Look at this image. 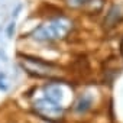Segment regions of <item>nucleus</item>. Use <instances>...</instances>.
<instances>
[{
	"label": "nucleus",
	"instance_id": "1",
	"mask_svg": "<svg viewBox=\"0 0 123 123\" xmlns=\"http://www.w3.org/2000/svg\"><path fill=\"white\" fill-rule=\"evenodd\" d=\"M120 51H122V54H123V41H122V43H120Z\"/></svg>",
	"mask_w": 123,
	"mask_h": 123
}]
</instances>
